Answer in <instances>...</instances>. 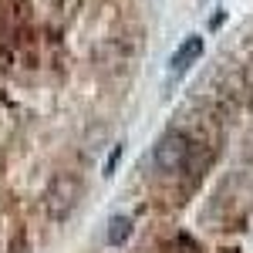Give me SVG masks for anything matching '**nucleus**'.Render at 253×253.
I'll use <instances>...</instances> for the list:
<instances>
[{
  "mask_svg": "<svg viewBox=\"0 0 253 253\" xmlns=\"http://www.w3.org/2000/svg\"><path fill=\"white\" fill-rule=\"evenodd\" d=\"M189 156H193V142L182 132H175V128L162 132L156 138V145H152V162L162 172H182L189 166Z\"/></svg>",
  "mask_w": 253,
  "mask_h": 253,
  "instance_id": "1",
  "label": "nucleus"
},
{
  "mask_svg": "<svg viewBox=\"0 0 253 253\" xmlns=\"http://www.w3.org/2000/svg\"><path fill=\"white\" fill-rule=\"evenodd\" d=\"M78 199H81V182L75 179V175H54V182H51L47 193H44L47 213L54 216V219L71 216V210L78 206Z\"/></svg>",
  "mask_w": 253,
  "mask_h": 253,
  "instance_id": "2",
  "label": "nucleus"
},
{
  "mask_svg": "<svg viewBox=\"0 0 253 253\" xmlns=\"http://www.w3.org/2000/svg\"><path fill=\"white\" fill-rule=\"evenodd\" d=\"M203 51H206V41L199 38V34H186L182 44L175 47L172 54H169V81H179L189 68H193L196 61L203 58Z\"/></svg>",
  "mask_w": 253,
  "mask_h": 253,
  "instance_id": "3",
  "label": "nucleus"
},
{
  "mask_svg": "<svg viewBox=\"0 0 253 253\" xmlns=\"http://www.w3.org/2000/svg\"><path fill=\"white\" fill-rule=\"evenodd\" d=\"M132 236V216H112L108 219V247H122L125 240Z\"/></svg>",
  "mask_w": 253,
  "mask_h": 253,
  "instance_id": "4",
  "label": "nucleus"
},
{
  "mask_svg": "<svg viewBox=\"0 0 253 253\" xmlns=\"http://www.w3.org/2000/svg\"><path fill=\"white\" fill-rule=\"evenodd\" d=\"M118 159H122V145H115V149H112V156H108V162H105V175H112V169H115Z\"/></svg>",
  "mask_w": 253,
  "mask_h": 253,
  "instance_id": "5",
  "label": "nucleus"
}]
</instances>
